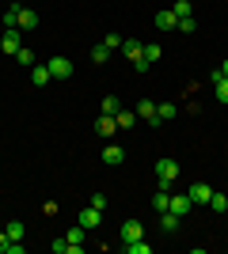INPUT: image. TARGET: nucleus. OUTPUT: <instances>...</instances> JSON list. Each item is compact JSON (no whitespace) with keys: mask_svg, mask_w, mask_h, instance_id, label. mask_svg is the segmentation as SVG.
<instances>
[{"mask_svg":"<svg viewBox=\"0 0 228 254\" xmlns=\"http://www.w3.org/2000/svg\"><path fill=\"white\" fill-rule=\"evenodd\" d=\"M15 61H19L23 68H31V64H34V53L27 50V46H19V53H15Z\"/></svg>","mask_w":228,"mask_h":254,"instance_id":"obj_24","label":"nucleus"},{"mask_svg":"<svg viewBox=\"0 0 228 254\" xmlns=\"http://www.w3.org/2000/svg\"><path fill=\"white\" fill-rule=\"evenodd\" d=\"M91 205H95V209H107V193H91Z\"/></svg>","mask_w":228,"mask_h":254,"instance_id":"obj_33","label":"nucleus"},{"mask_svg":"<svg viewBox=\"0 0 228 254\" xmlns=\"http://www.w3.org/2000/svg\"><path fill=\"white\" fill-rule=\"evenodd\" d=\"M221 72H225V76H228V61H225V64H221Z\"/></svg>","mask_w":228,"mask_h":254,"instance_id":"obj_35","label":"nucleus"},{"mask_svg":"<svg viewBox=\"0 0 228 254\" xmlns=\"http://www.w3.org/2000/svg\"><path fill=\"white\" fill-rule=\"evenodd\" d=\"M194 209V201H190V193H175L171 205H167V212H175V216H183V212Z\"/></svg>","mask_w":228,"mask_h":254,"instance_id":"obj_8","label":"nucleus"},{"mask_svg":"<svg viewBox=\"0 0 228 254\" xmlns=\"http://www.w3.org/2000/svg\"><path fill=\"white\" fill-rule=\"evenodd\" d=\"M46 68H50V76H54V80H69V76H73V61H69V57H50V61H46Z\"/></svg>","mask_w":228,"mask_h":254,"instance_id":"obj_2","label":"nucleus"},{"mask_svg":"<svg viewBox=\"0 0 228 254\" xmlns=\"http://www.w3.org/2000/svg\"><path fill=\"white\" fill-rule=\"evenodd\" d=\"M213 87H217V103H225V106H228V76L221 80V84H213Z\"/></svg>","mask_w":228,"mask_h":254,"instance_id":"obj_31","label":"nucleus"},{"mask_svg":"<svg viewBox=\"0 0 228 254\" xmlns=\"http://www.w3.org/2000/svg\"><path fill=\"white\" fill-rule=\"evenodd\" d=\"M54 254H69V239H54Z\"/></svg>","mask_w":228,"mask_h":254,"instance_id":"obj_32","label":"nucleus"},{"mask_svg":"<svg viewBox=\"0 0 228 254\" xmlns=\"http://www.w3.org/2000/svg\"><path fill=\"white\" fill-rule=\"evenodd\" d=\"M137 118L149 122V126H160V114H156V103H152V99H141V103H137Z\"/></svg>","mask_w":228,"mask_h":254,"instance_id":"obj_5","label":"nucleus"},{"mask_svg":"<svg viewBox=\"0 0 228 254\" xmlns=\"http://www.w3.org/2000/svg\"><path fill=\"white\" fill-rule=\"evenodd\" d=\"M91 61H95V64H107V61H110V50H107L103 42H99L95 50H91Z\"/></svg>","mask_w":228,"mask_h":254,"instance_id":"obj_20","label":"nucleus"},{"mask_svg":"<svg viewBox=\"0 0 228 254\" xmlns=\"http://www.w3.org/2000/svg\"><path fill=\"white\" fill-rule=\"evenodd\" d=\"M141 50H145V46L137 42V38H126V42H122V53H126L130 61H137V57H141Z\"/></svg>","mask_w":228,"mask_h":254,"instance_id":"obj_17","label":"nucleus"},{"mask_svg":"<svg viewBox=\"0 0 228 254\" xmlns=\"http://www.w3.org/2000/svg\"><path fill=\"white\" fill-rule=\"evenodd\" d=\"M122 251H126V254H149L152 247L145 243V239H133V243H122Z\"/></svg>","mask_w":228,"mask_h":254,"instance_id":"obj_18","label":"nucleus"},{"mask_svg":"<svg viewBox=\"0 0 228 254\" xmlns=\"http://www.w3.org/2000/svg\"><path fill=\"white\" fill-rule=\"evenodd\" d=\"M175 182H179V163L175 159H156V186H163V190H171Z\"/></svg>","mask_w":228,"mask_h":254,"instance_id":"obj_1","label":"nucleus"},{"mask_svg":"<svg viewBox=\"0 0 228 254\" xmlns=\"http://www.w3.org/2000/svg\"><path fill=\"white\" fill-rule=\"evenodd\" d=\"M179 220H183V216H175V212H163V216H160V228H163L167 235H175V232H179Z\"/></svg>","mask_w":228,"mask_h":254,"instance_id":"obj_16","label":"nucleus"},{"mask_svg":"<svg viewBox=\"0 0 228 254\" xmlns=\"http://www.w3.org/2000/svg\"><path fill=\"white\" fill-rule=\"evenodd\" d=\"M19 31H4V38H0V50L4 53H11V57H15V53H19Z\"/></svg>","mask_w":228,"mask_h":254,"instance_id":"obj_11","label":"nucleus"},{"mask_svg":"<svg viewBox=\"0 0 228 254\" xmlns=\"http://www.w3.org/2000/svg\"><path fill=\"white\" fill-rule=\"evenodd\" d=\"M167 205H171V190H163V186H160V190L152 193V209H156V212H167Z\"/></svg>","mask_w":228,"mask_h":254,"instance_id":"obj_14","label":"nucleus"},{"mask_svg":"<svg viewBox=\"0 0 228 254\" xmlns=\"http://www.w3.org/2000/svg\"><path fill=\"white\" fill-rule=\"evenodd\" d=\"M156 114H160V122H171V118H175V103H160V106H156Z\"/></svg>","mask_w":228,"mask_h":254,"instance_id":"obj_27","label":"nucleus"},{"mask_svg":"<svg viewBox=\"0 0 228 254\" xmlns=\"http://www.w3.org/2000/svg\"><path fill=\"white\" fill-rule=\"evenodd\" d=\"M122 243H133V239H145V224L141 220H133V216H130V220H122Z\"/></svg>","mask_w":228,"mask_h":254,"instance_id":"obj_3","label":"nucleus"},{"mask_svg":"<svg viewBox=\"0 0 228 254\" xmlns=\"http://www.w3.org/2000/svg\"><path fill=\"white\" fill-rule=\"evenodd\" d=\"M80 228H84V232H91V228H99V224H103V209H95V205H87L84 212H80Z\"/></svg>","mask_w":228,"mask_h":254,"instance_id":"obj_4","label":"nucleus"},{"mask_svg":"<svg viewBox=\"0 0 228 254\" xmlns=\"http://www.w3.org/2000/svg\"><path fill=\"white\" fill-rule=\"evenodd\" d=\"M160 53H163L160 46H156V42H149V46H145V50H141V57H145V61L152 64V61H160Z\"/></svg>","mask_w":228,"mask_h":254,"instance_id":"obj_21","label":"nucleus"},{"mask_svg":"<svg viewBox=\"0 0 228 254\" xmlns=\"http://www.w3.org/2000/svg\"><path fill=\"white\" fill-rule=\"evenodd\" d=\"M175 15H179V19H186V15H194V4H190V0H175Z\"/></svg>","mask_w":228,"mask_h":254,"instance_id":"obj_19","label":"nucleus"},{"mask_svg":"<svg viewBox=\"0 0 228 254\" xmlns=\"http://www.w3.org/2000/svg\"><path fill=\"white\" fill-rule=\"evenodd\" d=\"M50 80H54V76H50V68H46V64H31V84H34V87H46Z\"/></svg>","mask_w":228,"mask_h":254,"instance_id":"obj_12","label":"nucleus"},{"mask_svg":"<svg viewBox=\"0 0 228 254\" xmlns=\"http://www.w3.org/2000/svg\"><path fill=\"white\" fill-rule=\"evenodd\" d=\"M15 19H19V4H11V8L4 11V27H8V31H15Z\"/></svg>","mask_w":228,"mask_h":254,"instance_id":"obj_22","label":"nucleus"},{"mask_svg":"<svg viewBox=\"0 0 228 254\" xmlns=\"http://www.w3.org/2000/svg\"><path fill=\"white\" fill-rule=\"evenodd\" d=\"M122 159H126V148H118V144H107V148H103V163H107V167H122Z\"/></svg>","mask_w":228,"mask_h":254,"instance_id":"obj_10","label":"nucleus"},{"mask_svg":"<svg viewBox=\"0 0 228 254\" xmlns=\"http://www.w3.org/2000/svg\"><path fill=\"white\" fill-rule=\"evenodd\" d=\"M186 193H190V201H194V205H209V197H213V190H209L206 182H194Z\"/></svg>","mask_w":228,"mask_h":254,"instance_id":"obj_9","label":"nucleus"},{"mask_svg":"<svg viewBox=\"0 0 228 254\" xmlns=\"http://www.w3.org/2000/svg\"><path fill=\"white\" fill-rule=\"evenodd\" d=\"M156 27H160V31H175V27H179V15H175V11H156Z\"/></svg>","mask_w":228,"mask_h":254,"instance_id":"obj_13","label":"nucleus"},{"mask_svg":"<svg viewBox=\"0 0 228 254\" xmlns=\"http://www.w3.org/2000/svg\"><path fill=\"white\" fill-rule=\"evenodd\" d=\"M225 216H228V205H225Z\"/></svg>","mask_w":228,"mask_h":254,"instance_id":"obj_36","label":"nucleus"},{"mask_svg":"<svg viewBox=\"0 0 228 254\" xmlns=\"http://www.w3.org/2000/svg\"><path fill=\"white\" fill-rule=\"evenodd\" d=\"M118 110H122L118 95H107V99H103V114H118Z\"/></svg>","mask_w":228,"mask_h":254,"instance_id":"obj_25","label":"nucleus"},{"mask_svg":"<svg viewBox=\"0 0 228 254\" xmlns=\"http://www.w3.org/2000/svg\"><path fill=\"white\" fill-rule=\"evenodd\" d=\"M114 122H118V129H133L141 118H137V110H118V114H114Z\"/></svg>","mask_w":228,"mask_h":254,"instance_id":"obj_15","label":"nucleus"},{"mask_svg":"<svg viewBox=\"0 0 228 254\" xmlns=\"http://www.w3.org/2000/svg\"><path fill=\"white\" fill-rule=\"evenodd\" d=\"M175 31H183V34H194V31H198L194 15H186V19H179V27H175Z\"/></svg>","mask_w":228,"mask_h":254,"instance_id":"obj_29","label":"nucleus"},{"mask_svg":"<svg viewBox=\"0 0 228 254\" xmlns=\"http://www.w3.org/2000/svg\"><path fill=\"white\" fill-rule=\"evenodd\" d=\"M225 205H228L225 193H213V197H209V209H213V212H225Z\"/></svg>","mask_w":228,"mask_h":254,"instance_id":"obj_30","label":"nucleus"},{"mask_svg":"<svg viewBox=\"0 0 228 254\" xmlns=\"http://www.w3.org/2000/svg\"><path fill=\"white\" fill-rule=\"evenodd\" d=\"M122 42H126V38H122V34H114V31H110L107 38H103V46H107L110 53H114V50H122Z\"/></svg>","mask_w":228,"mask_h":254,"instance_id":"obj_26","label":"nucleus"},{"mask_svg":"<svg viewBox=\"0 0 228 254\" xmlns=\"http://www.w3.org/2000/svg\"><path fill=\"white\" fill-rule=\"evenodd\" d=\"M8 243H11V239H8V232H0V254L8 251Z\"/></svg>","mask_w":228,"mask_h":254,"instance_id":"obj_34","label":"nucleus"},{"mask_svg":"<svg viewBox=\"0 0 228 254\" xmlns=\"http://www.w3.org/2000/svg\"><path fill=\"white\" fill-rule=\"evenodd\" d=\"M4 232H8V239H23V220H8Z\"/></svg>","mask_w":228,"mask_h":254,"instance_id":"obj_28","label":"nucleus"},{"mask_svg":"<svg viewBox=\"0 0 228 254\" xmlns=\"http://www.w3.org/2000/svg\"><path fill=\"white\" fill-rule=\"evenodd\" d=\"M114 129H118L114 114H99L95 118V133H99V137H114Z\"/></svg>","mask_w":228,"mask_h":254,"instance_id":"obj_7","label":"nucleus"},{"mask_svg":"<svg viewBox=\"0 0 228 254\" xmlns=\"http://www.w3.org/2000/svg\"><path fill=\"white\" fill-rule=\"evenodd\" d=\"M38 27V11L31 8H19V19H15V31H34Z\"/></svg>","mask_w":228,"mask_h":254,"instance_id":"obj_6","label":"nucleus"},{"mask_svg":"<svg viewBox=\"0 0 228 254\" xmlns=\"http://www.w3.org/2000/svg\"><path fill=\"white\" fill-rule=\"evenodd\" d=\"M69 243L73 247H84V228H80V224H76V228H69V235H65Z\"/></svg>","mask_w":228,"mask_h":254,"instance_id":"obj_23","label":"nucleus"}]
</instances>
